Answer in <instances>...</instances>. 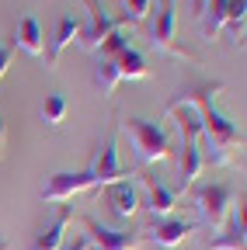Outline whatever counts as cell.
Returning <instances> with one entry per match:
<instances>
[{
    "instance_id": "cell-1",
    "label": "cell",
    "mask_w": 247,
    "mask_h": 250,
    "mask_svg": "<svg viewBox=\"0 0 247 250\" xmlns=\"http://www.w3.org/2000/svg\"><path fill=\"white\" fill-rule=\"evenodd\" d=\"M216 90L220 87H205L199 94H184V98L199 108L202 136H205V146H209V160L212 164H230V153L244 143V132L237 129V122H230V115H223L216 108Z\"/></svg>"
},
{
    "instance_id": "cell-2",
    "label": "cell",
    "mask_w": 247,
    "mask_h": 250,
    "mask_svg": "<svg viewBox=\"0 0 247 250\" xmlns=\"http://www.w3.org/2000/svg\"><path fill=\"white\" fill-rule=\"evenodd\" d=\"M118 122L133 139L136 164H164V160H171V136L164 132L160 122H153V118H122V115H118Z\"/></svg>"
},
{
    "instance_id": "cell-3",
    "label": "cell",
    "mask_w": 247,
    "mask_h": 250,
    "mask_svg": "<svg viewBox=\"0 0 247 250\" xmlns=\"http://www.w3.org/2000/svg\"><path fill=\"white\" fill-rule=\"evenodd\" d=\"M174 28H178V7L174 0H160V7L153 11V18H146V42L164 52V56H178V59H188V52L178 49L174 42Z\"/></svg>"
},
{
    "instance_id": "cell-4",
    "label": "cell",
    "mask_w": 247,
    "mask_h": 250,
    "mask_svg": "<svg viewBox=\"0 0 247 250\" xmlns=\"http://www.w3.org/2000/svg\"><path fill=\"white\" fill-rule=\"evenodd\" d=\"M87 170L94 174V188H108V184H118V181L133 177L129 167L118 160V136H115V129L105 136V146H98V153L90 156Z\"/></svg>"
},
{
    "instance_id": "cell-5",
    "label": "cell",
    "mask_w": 247,
    "mask_h": 250,
    "mask_svg": "<svg viewBox=\"0 0 247 250\" xmlns=\"http://www.w3.org/2000/svg\"><path fill=\"white\" fill-rule=\"evenodd\" d=\"M233 205V191H230V184L223 181H216V184H202L199 191H195V208L202 215V223L212 226V229H220L226 223V212Z\"/></svg>"
},
{
    "instance_id": "cell-6",
    "label": "cell",
    "mask_w": 247,
    "mask_h": 250,
    "mask_svg": "<svg viewBox=\"0 0 247 250\" xmlns=\"http://www.w3.org/2000/svg\"><path fill=\"white\" fill-rule=\"evenodd\" d=\"M90 188H94V174L90 170H59L49 177V184L42 188L39 198L45 205H56V202H70L80 191H90Z\"/></svg>"
},
{
    "instance_id": "cell-7",
    "label": "cell",
    "mask_w": 247,
    "mask_h": 250,
    "mask_svg": "<svg viewBox=\"0 0 247 250\" xmlns=\"http://www.w3.org/2000/svg\"><path fill=\"white\" fill-rule=\"evenodd\" d=\"M84 18H87V21L80 24V35H77L84 49H98V45H101V39H108L115 28H122V21H118V18H112L105 7H98L94 0H87Z\"/></svg>"
},
{
    "instance_id": "cell-8",
    "label": "cell",
    "mask_w": 247,
    "mask_h": 250,
    "mask_svg": "<svg viewBox=\"0 0 247 250\" xmlns=\"http://www.w3.org/2000/svg\"><path fill=\"white\" fill-rule=\"evenodd\" d=\"M105 202H108V208H112L115 219L129 223V219L139 212V205H143V191H139V184H133V181L126 177V181L105 188Z\"/></svg>"
},
{
    "instance_id": "cell-9",
    "label": "cell",
    "mask_w": 247,
    "mask_h": 250,
    "mask_svg": "<svg viewBox=\"0 0 247 250\" xmlns=\"http://www.w3.org/2000/svg\"><path fill=\"white\" fill-rule=\"evenodd\" d=\"M87 243H94L98 250H136L143 243L139 233H126V229H112V226H101L98 219H87Z\"/></svg>"
},
{
    "instance_id": "cell-10",
    "label": "cell",
    "mask_w": 247,
    "mask_h": 250,
    "mask_svg": "<svg viewBox=\"0 0 247 250\" xmlns=\"http://www.w3.org/2000/svg\"><path fill=\"white\" fill-rule=\"evenodd\" d=\"M226 229L220 233V236H212L209 240V250H244V240H247V223H244V202L237 205H230V212H226Z\"/></svg>"
},
{
    "instance_id": "cell-11",
    "label": "cell",
    "mask_w": 247,
    "mask_h": 250,
    "mask_svg": "<svg viewBox=\"0 0 247 250\" xmlns=\"http://www.w3.org/2000/svg\"><path fill=\"white\" fill-rule=\"evenodd\" d=\"M139 184H143V191H146L143 205L150 208V215H153V219H167V215L174 212L178 191H171V188H167V184H160L157 177H143Z\"/></svg>"
},
{
    "instance_id": "cell-12",
    "label": "cell",
    "mask_w": 247,
    "mask_h": 250,
    "mask_svg": "<svg viewBox=\"0 0 247 250\" xmlns=\"http://www.w3.org/2000/svg\"><path fill=\"white\" fill-rule=\"evenodd\" d=\"M195 229V223H188V219H157L153 223V229L146 233L157 247H164V250H171V247H178V243H184L188 240V233Z\"/></svg>"
},
{
    "instance_id": "cell-13",
    "label": "cell",
    "mask_w": 247,
    "mask_h": 250,
    "mask_svg": "<svg viewBox=\"0 0 247 250\" xmlns=\"http://www.w3.org/2000/svg\"><path fill=\"white\" fill-rule=\"evenodd\" d=\"M14 49H21V52H28L32 59H39L42 52H45V31H42V21L35 18V14H24L21 18V24H18V35H14V42H11Z\"/></svg>"
},
{
    "instance_id": "cell-14",
    "label": "cell",
    "mask_w": 247,
    "mask_h": 250,
    "mask_svg": "<svg viewBox=\"0 0 247 250\" xmlns=\"http://www.w3.org/2000/svg\"><path fill=\"white\" fill-rule=\"evenodd\" d=\"M80 35V18L73 14H63L56 21V31H52V39H49V62H59V56H63V49L70 42H77Z\"/></svg>"
},
{
    "instance_id": "cell-15",
    "label": "cell",
    "mask_w": 247,
    "mask_h": 250,
    "mask_svg": "<svg viewBox=\"0 0 247 250\" xmlns=\"http://www.w3.org/2000/svg\"><path fill=\"white\" fill-rule=\"evenodd\" d=\"M67 229H70V208H63L52 223L35 236V243H32V250H59L67 243Z\"/></svg>"
},
{
    "instance_id": "cell-16",
    "label": "cell",
    "mask_w": 247,
    "mask_h": 250,
    "mask_svg": "<svg viewBox=\"0 0 247 250\" xmlns=\"http://www.w3.org/2000/svg\"><path fill=\"white\" fill-rule=\"evenodd\" d=\"M226 11H230V0H205L202 7V35L205 39H216V31L226 24Z\"/></svg>"
},
{
    "instance_id": "cell-17",
    "label": "cell",
    "mask_w": 247,
    "mask_h": 250,
    "mask_svg": "<svg viewBox=\"0 0 247 250\" xmlns=\"http://www.w3.org/2000/svg\"><path fill=\"white\" fill-rule=\"evenodd\" d=\"M115 66H118V77H122V80H143V77L150 73V70H146L143 52H139V49H133V45L115 59Z\"/></svg>"
},
{
    "instance_id": "cell-18",
    "label": "cell",
    "mask_w": 247,
    "mask_h": 250,
    "mask_svg": "<svg viewBox=\"0 0 247 250\" xmlns=\"http://www.w3.org/2000/svg\"><path fill=\"white\" fill-rule=\"evenodd\" d=\"M126 49H129V35H126V28H115L108 39H101V45H98L94 52H98L101 59H118Z\"/></svg>"
},
{
    "instance_id": "cell-19",
    "label": "cell",
    "mask_w": 247,
    "mask_h": 250,
    "mask_svg": "<svg viewBox=\"0 0 247 250\" xmlns=\"http://www.w3.org/2000/svg\"><path fill=\"white\" fill-rule=\"evenodd\" d=\"M122 7H126V11H122V24H143L146 18H150V11H153V0H122Z\"/></svg>"
},
{
    "instance_id": "cell-20",
    "label": "cell",
    "mask_w": 247,
    "mask_h": 250,
    "mask_svg": "<svg viewBox=\"0 0 247 250\" xmlns=\"http://www.w3.org/2000/svg\"><path fill=\"white\" fill-rule=\"evenodd\" d=\"M63 118H67V98H63V94H49L45 104H42V122L56 129Z\"/></svg>"
},
{
    "instance_id": "cell-21",
    "label": "cell",
    "mask_w": 247,
    "mask_h": 250,
    "mask_svg": "<svg viewBox=\"0 0 247 250\" xmlns=\"http://www.w3.org/2000/svg\"><path fill=\"white\" fill-rule=\"evenodd\" d=\"M94 80H98V87H101L105 94H112V90L122 83V77H118V66H115V59H101V62H98V70H94Z\"/></svg>"
},
{
    "instance_id": "cell-22",
    "label": "cell",
    "mask_w": 247,
    "mask_h": 250,
    "mask_svg": "<svg viewBox=\"0 0 247 250\" xmlns=\"http://www.w3.org/2000/svg\"><path fill=\"white\" fill-rule=\"evenodd\" d=\"M244 14H247V0H230V11H226V24L230 31L240 39L244 35Z\"/></svg>"
},
{
    "instance_id": "cell-23",
    "label": "cell",
    "mask_w": 247,
    "mask_h": 250,
    "mask_svg": "<svg viewBox=\"0 0 247 250\" xmlns=\"http://www.w3.org/2000/svg\"><path fill=\"white\" fill-rule=\"evenodd\" d=\"M11 59H14V45L0 39V77L7 73V66H11Z\"/></svg>"
},
{
    "instance_id": "cell-24",
    "label": "cell",
    "mask_w": 247,
    "mask_h": 250,
    "mask_svg": "<svg viewBox=\"0 0 247 250\" xmlns=\"http://www.w3.org/2000/svg\"><path fill=\"white\" fill-rule=\"evenodd\" d=\"M59 250H87V236H80V240H73V243H63Z\"/></svg>"
},
{
    "instance_id": "cell-25",
    "label": "cell",
    "mask_w": 247,
    "mask_h": 250,
    "mask_svg": "<svg viewBox=\"0 0 247 250\" xmlns=\"http://www.w3.org/2000/svg\"><path fill=\"white\" fill-rule=\"evenodd\" d=\"M4 146H7V125H4V118H0V153H4Z\"/></svg>"
},
{
    "instance_id": "cell-26",
    "label": "cell",
    "mask_w": 247,
    "mask_h": 250,
    "mask_svg": "<svg viewBox=\"0 0 247 250\" xmlns=\"http://www.w3.org/2000/svg\"><path fill=\"white\" fill-rule=\"evenodd\" d=\"M195 4V14H202V7H205V0H192Z\"/></svg>"
},
{
    "instance_id": "cell-27",
    "label": "cell",
    "mask_w": 247,
    "mask_h": 250,
    "mask_svg": "<svg viewBox=\"0 0 247 250\" xmlns=\"http://www.w3.org/2000/svg\"><path fill=\"white\" fill-rule=\"evenodd\" d=\"M0 250H7V243H4V240H0Z\"/></svg>"
}]
</instances>
